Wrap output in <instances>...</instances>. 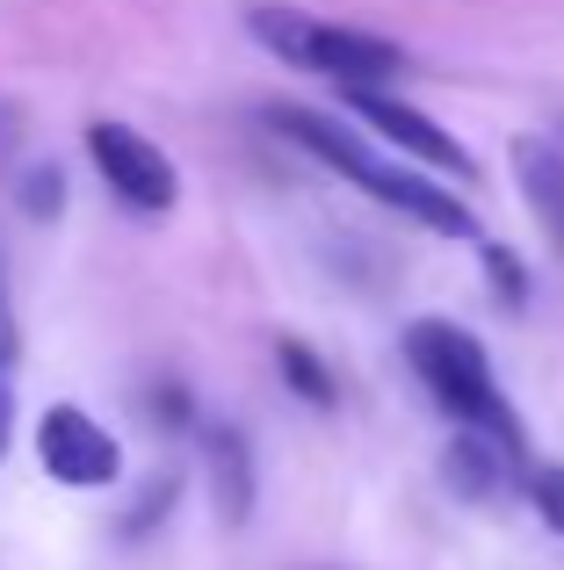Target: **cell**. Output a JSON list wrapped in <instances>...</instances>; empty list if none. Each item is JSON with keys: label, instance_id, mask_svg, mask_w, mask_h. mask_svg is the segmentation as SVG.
<instances>
[{"label": "cell", "instance_id": "1", "mask_svg": "<svg viewBox=\"0 0 564 570\" xmlns=\"http://www.w3.org/2000/svg\"><path fill=\"white\" fill-rule=\"evenodd\" d=\"M406 362H412V376L435 390V404L456 419V426H464V433H485L493 448H507V455L522 462V419H514V404L499 397L493 362H485V347L464 333V325H449V318H412L406 325Z\"/></svg>", "mask_w": 564, "mask_h": 570}, {"label": "cell", "instance_id": "2", "mask_svg": "<svg viewBox=\"0 0 564 570\" xmlns=\"http://www.w3.org/2000/svg\"><path fill=\"white\" fill-rule=\"evenodd\" d=\"M275 124L290 130L304 153H319L325 167H340L362 195H377V203H391L398 217H412V224H427V232H441V238H470V246H485V232H478V217H470L464 203H456L449 188H435V181H420V174H406V167H383V159H369V145L354 138V130H340V124H325V116H311V109H275Z\"/></svg>", "mask_w": 564, "mask_h": 570}, {"label": "cell", "instance_id": "3", "mask_svg": "<svg viewBox=\"0 0 564 570\" xmlns=\"http://www.w3.org/2000/svg\"><path fill=\"white\" fill-rule=\"evenodd\" d=\"M246 29H254L269 51H282L290 66H311V72H333L340 87H369V80H391L406 66L391 37H369V29H333V22H311L304 8H246Z\"/></svg>", "mask_w": 564, "mask_h": 570}, {"label": "cell", "instance_id": "4", "mask_svg": "<svg viewBox=\"0 0 564 570\" xmlns=\"http://www.w3.org/2000/svg\"><path fill=\"white\" fill-rule=\"evenodd\" d=\"M87 153H95L101 181L124 195L130 209H167L174 195H182V174H174V159L159 153L153 138H138L130 124H95V130H87Z\"/></svg>", "mask_w": 564, "mask_h": 570}, {"label": "cell", "instance_id": "5", "mask_svg": "<svg viewBox=\"0 0 564 570\" xmlns=\"http://www.w3.org/2000/svg\"><path fill=\"white\" fill-rule=\"evenodd\" d=\"M348 116H354V124H369L377 138H391L398 153H412L420 167H435V174H456V181H470V174H478V159H470L464 145L449 138V130L427 124V116L406 109V101L377 95V87H348Z\"/></svg>", "mask_w": 564, "mask_h": 570}, {"label": "cell", "instance_id": "6", "mask_svg": "<svg viewBox=\"0 0 564 570\" xmlns=\"http://www.w3.org/2000/svg\"><path fill=\"white\" fill-rule=\"evenodd\" d=\"M37 462L58 476V484H87V491L116 484V470H124L116 441L80 412V404H51V412L37 419Z\"/></svg>", "mask_w": 564, "mask_h": 570}, {"label": "cell", "instance_id": "7", "mask_svg": "<svg viewBox=\"0 0 564 570\" xmlns=\"http://www.w3.org/2000/svg\"><path fill=\"white\" fill-rule=\"evenodd\" d=\"M514 174H522V195L528 209H536L543 238L564 253V153L543 138H514Z\"/></svg>", "mask_w": 564, "mask_h": 570}, {"label": "cell", "instance_id": "8", "mask_svg": "<svg viewBox=\"0 0 564 570\" xmlns=\"http://www.w3.org/2000/svg\"><path fill=\"white\" fill-rule=\"evenodd\" d=\"M507 470H514V455L493 448L485 433H456L449 455H441V484H449L456 499H499V491H507Z\"/></svg>", "mask_w": 564, "mask_h": 570}, {"label": "cell", "instance_id": "9", "mask_svg": "<svg viewBox=\"0 0 564 570\" xmlns=\"http://www.w3.org/2000/svg\"><path fill=\"white\" fill-rule=\"evenodd\" d=\"M203 448H211V491H217V520H232V528H240V520L254 513V455H246V433H232V426H211V433H203Z\"/></svg>", "mask_w": 564, "mask_h": 570}, {"label": "cell", "instance_id": "10", "mask_svg": "<svg viewBox=\"0 0 564 570\" xmlns=\"http://www.w3.org/2000/svg\"><path fill=\"white\" fill-rule=\"evenodd\" d=\"M275 362H282V383H290L296 397H311V404H333V397H340L333 376H325V362L304 347V340H282V347H275Z\"/></svg>", "mask_w": 564, "mask_h": 570}, {"label": "cell", "instance_id": "11", "mask_svg": "<svg viewBox=\"0 0 564 570\" xmlns=\"http://www.w3.org/2000/svg\"><path fill=\"white\" fill-rule=\"evenodd\" d=\"M478 261H485V275H493L499 304H507V311H522V304H528V267L514 261V253L499 246V238H485V246H478Z\"/></svg>", "mask_w": 564, "mask_h": 570}, {"label": "cell", "instance_id": "12", "mask_svg": "<svg viewBox=\"0 0 564 570\" xmlns=\"http://www.w3.org/2000/svg\"><path fill=\"white\" fill-rule=\"evenodd\" d=\"M528 499H536V513L564 534V470L557 462H528Z\"/></svg>", "mask_w": 564, "mask_h": 570}, {"label": "cell", "instance_id": "13", "mask_svg": "<svg viewBox=\"0 0 564 570\" xmlns=\"http://www.w3.org/2000/svg\"><path fill=\"white\" fill-rule=\"evenodd\" d=\"M8 383H14V325L8 304H0V448H8Z\"/></svg>", "mask_w": 564, "mask_h": 570}, {"label": "cell", "instance_id": "14", "mask_svg": "<svg viewBox=\"0 0 564 570\" xmlns=\"http://www.w3.org/2000/svg\"><path fill=\"white\" fill-rule=\"evenodd\" d=\"M167 499H174V476H159V484L145 491V499L130 505V513H124V534H145V528H153V513H159V505H167Z\"/></svg>", "mask_w": 564, "mask_h": 570}, {"label": "cell", "instance_id": "15", "mask_svg": "<svg viewBox=\"0 0 564 570\" xmlns=\"http://www.w3.org/2000/svg\"><path fill=\"white\" fill-rule=\"evenodd\" d=\"M29 209H37V217H51V209H58V174L51 167L29 174Z\"/></svg>", "mask_w": 564, "mask_h": 570}]
</instances>
